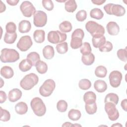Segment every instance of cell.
Listing matches in <instances>:
<instances>
[{
  "label": "cell",
  "instance_id": "b9f144b4",
  "mask_svg": "<svg viewBox=\"0 0 127 127\" xmlns=\"http://www.w3.org/2000/svg\"><path fill=\"white\" fill-rule=\"evenodd\" d=\"M117 55L118 58L122 61L126 62L127 58V49H120L117 51Z\"/></svg>",
  "mask_w": 127,
  "mask_h": 127
},
{
  "label": "cell",
  "instance_id": "60d3db41",
  "mask_svg": "<svg viewBox=\"0 0 127 127\" xmlns=\"http://www.w3.org/2000/svg\"><path fill=\"white\" fill-rule=\"evenodd\" d=\"M113 48L112 43L110 41H106L103 45L99 48V50L101 52H109L112 50Z\"/></svg>",
  "mask_w": 127,
  "mask_h": 127
},
{
  "label": "cell",
  "instance_id": "4316f807",
  "mask_svg": "<svg viewBox=\"0 0 127 127\" xmlns=\"http://www.w3.org/2000/svg\"><path fill=\"white\" fill-rule=\"evenodd\" d=\"M81 117V114L80 111L77 109H70L68 113V118L73 121H78L80 119Z\"/></svg>",
  "mask_w": 127,
  "mask_h": 127
},
{
  "label": "cell",
  "instance_id": "f546056e",
  "mask_svg": "<svg viewBox=\"0 0 127 127\" xmlns=\"http://www.w3.org/2000/svg\"><path fill=\"white\" fill-rule=\"evenodd\" d=\"M90 16L91 18L100 20L103 17L104 13L100 8H94L90 11Z\"/></svg>",
  "mask_w": 127,
  "mask_h": 127
},
{
  "label": "cell",
  "instance_id": "30bf717a",
  "mask_svg": "<svg viewBox=\"0 0 127 127\" xmlns=\"http://www.w3.org/2000/svg\"><path fill=\"white\" fill-rule=\"evenodd\" d=\"M20 9L24 16L30 17L35 13L36 9L29 1H24L20 5Z\"/></svg>",
  "mask_w": 127,
  "mask_h": 127
},
{
  "label": "cell",
  "instance_id": "1f68e13d",
  "mask_svg": "<svg viewBox=\"0 0 127 127\" xmlns=\"http://www.w3.org/2000/svg\"><path fill=\"white\" fill-rule=\"evenodd\" d=\"M82 39L77 37H71L70 46L73 49H77L82 45Z\"/></svg>",
  "mask_w": 127,
  "mask_h": 127
},
{
  "label": "cell",
  "instance_id": "e575fe53",
  "mask_svg": "<svg viewBox=\"0 0 127 127\" xmlns=\"http://www.w3.org/2000/svg\"><path fill=\"white\" fill-rule=\"evenodd\" d=\"M78 86L80 89L83 90H86L91 87V82L88 79H82L79 81Z\"/></svg>",
  "mask_w": 127,
  "mask_h": 127
},
{
  "label": "cell",
  "instance_id": "277c9868",
  "mask_svg": "<svg viewBox=\"0 0 127 127\" xmlns=\"http://www.w3.org/2000/svg\"><path fill=\"white\" fill-rule=\"evenodd\" d=\"M104 9L109 15H114L116 16L121 17L125 15L126 9L124 6L120 4L109 3L104 6Z\"/></svg>",
  "mask_w": 127,
  "mask_h": 127
},
{
  "label": "cell",
  "instance_id": "44dd1931",
  "mask_svg": "<svg viewBox=\"0 0 127 127\" xmlns=\"http://www.w3.org/2000/svg\"><path fill=\"white\" fill-rule=\"evenodd\" d=\"M96 95L92 91H87L83 95V101L86 104H92L96 102Z\"/></svg>",
  "mask_w": 127,
  "mask_h": 127
},
{
  "label": "cell",
  "instance_id": "f1b7e54d",
  "mask_svg": "<svg viewBox=\"0 0 127 127\" xmlns=\"http://www.w3.org/2000/svg\"><path fill=\"white\" fill-rule=\"evenodd\" d=\"M37 72L40 74H44L48 70V65L47 64L43 61H39L35 65Z\"/></svg>",
  "mask_w": 127,
  "mask_h": 127
},
{
  "label": "cell",
  "instance_id": "f5cc1de1",
  "mask_svg": "<svg viewBox=\"0 0 127 127\" xmlns=\"http://www.w3.org/2000/svg\"><path fill=\"white\" fill-rule=\"evenodd\" d=\"M72 126V124L68 122H65L64 124L62 125V127H71Z\"/></svg>",
  "mask_w": 127,
  "mask_h": 127
},
{
  "label": "cell",
  "instance_id": "f907efd6",
  "mask_svg": "<svg viewBox=\"0 0 127 127\" xmlns=\"http://www.w3.org/2000/svg\"><path fill=\"white\" fill-rule=\"evenodd\" d=\"M105 0H91V2L93 3L94 4L100 5L103 4L104 2H105Z\"/></svg>",
  "mask_w": 127,
  "mask_h": 127
},
{
  "label": "cell",
  "instance_id": "ac0fdd59",
  "mask_svg": "<svg viewBox=\"0 0 127 127\" xmlns=\"http://www.w3.org/2000/svg\"><path fill=\"white\" fill-rule=\"evenodd\" d=\"M0 75L6 79H9L13 77L14 71L13 69L9 66H3L0 69Z\"/></svg>",
  "mask_w": 127,
  "mask_h": 127
},
{
  "label": "cell",
  "instance_id": "7c38bea8",
  "mask_svg": "<svg viewBox=\"0 0 127 127\" xmlns=\"http://www.w3.org/2000/svg\"><path fill=\"white\" fill-rule=\"evenodd\" d=\"M123 78L122 73L118 70H113L109 75V82L111 86L114 88L118 87L121 83Z\"/></svg>",
  "mask_w": 127,
  "mask_h": 127
},
{
  "label": "cell",
  "instance_id": "5bb4252c",
  "mask_svg": "<svg viewBox=\"0 0 127 127\" xmlns=\"http://www.w3.org/2000/svg\"><path fill=\"white\" fill-rule=\"evenodd\" d=\"M106 29L108 33L112 36H115L120 32V27L115 21H110L106 25Z\"/></svg>",
  "mask_w": 127,
  "mask_h": 127
},
{
  "label": "cell",
  "instance_id": "8d00e7d4",
  "mask_svg": "<svg viewBox=\"0 0 127 127\" xmlns=\"http://www.w3.org/2000/svg\"><path fill=\"white\" fill-rule=\"evenodd\" d=\"M85 109L86 112L89 115H93L96 113L97 110V104L96 102L92 104H86L85 105Z\"/></svg>",
  "mask_w": 127,
  "mask_h": 127
},
{
  "label": "cell",
  "instance_id": "f6af8a7d",
  "mask_svg": "<svg viewBox=\"0 0 127 127\" xmlns=\"http://www.w3.org/2000/svg\"><path fill=\"white\" fill-rule=\"evenodd\" d=\"M42 5L44 8L48 10L51 11L54 9V3L51 0H43L42 1Z\"/></svg>",
  "mask_w": 127,
  "mask_h": 127
},
{
  "label": "cell",
  "instance_id": "5b68a950",
  "mask_svg": "<svg viewBox=\"0 0 127 127\" xmlns=\"http://www.w3.org/2000/svg\"><path fill=\"white\" fill-rule=\"evenodd\" d=\"M86 30L91 35L92 37L105 34V29L104 27L94 21H89L85 24Z\"/></svg>",
  "mask_w": 127,
  "mask_h": 127
},
{
  "label": "cell",
  "instance_id": "603a6c76",
  "mask_svg": "<svg viewBox=\"0 0 127 127\" xmlns=\"http://www.w3.org/2000/svg\"><path fill=\"white\" fill-rule=\"evenodd\" d=\"M27 59L29 61L33 66H35L36 64L39 61H40V57L38 53L32 52L27 55Z\"/></svg>",
  "mask_w": 127,
  "mask_h": 127
},
{
  "label": "cell",
  "instance_id": "8fae6325",
  "mask_svg": "<svg viewBox=\"0 0 127 127\" xmlns=\"http://www.w3.org/2000/svg\"><path fill=\"white\" fill-rule=\"evenodd\" d=\"M33 45L31 38L29 35L22 36L17 43V48L22 52H26Z\"/></svg>",
  "mask_w": 127,
  "mask_h": 127
},
{
  "label": "cell",
  "instance_id": "816d5d0a",
  "mask_svg": "<svg viewBox=\"0 0 127 127\" xmlns=\"http://www.w3.org/2000/svg\"><path fill=\"white\" fill-rule=\"evenodd\" d=\"M6 9L5 5L2 2V1H0V12L2 13L4 12Z\"/></svg>",
  "mask_w": 127,
  "mask_h": 127
},
{
  "label": "cell",
  "instance_id": "836d02e7",
  "mask_svg": "<svg viewBox=\"0 0 127 127\" xmlns=\"http://www.w3.org/2000/svg\"><path fill=\"white\" fill-rule=\"evenodd\" d=\"M107 74V69L103 65H99L96 67L95 70V75L100 78L105 77Z\"/></svg>",
  "mask_w": 127,
  "mask_h": 127
},
{
  "label": "cell",
  "instance_id": "bcb514c9",
  "mask_svg": "<svg viewBox=\"0 0 127 127\" xmlns=\"http://www.w3.org/2000/svg\"><path fill=\"white\" fill-rule=\"evenodd\" d=\"M71 37H77L83 39L84 37V32L82 29H80V28L76 29L72 32Z\"/></svg>",
  "mask_w": 127,
  "mask_h": 127
},
{
  "label": "cell",
  "instance_id": "cb8c5ba5",
  "mask_svg": "<svg viewBox=\"0 0 127 127\" xmlns=\"http://www.w3.org/2000/svg\"><path fill=\"white\" fill-rule=\"evenodd\" d=\"M77 7L76 1L74 0H66L64 3V8L68 12H73Z\"/></svg>",
  "mask_w": 127,
  "mask_h": 127
},
{
  "label": "cell",
  "instance_id": "3957f363",
  "mask_svg": "<svg viewBox=\"0 0 127 127\" xmlns=\"http://www.w3.org/2000/svg\"><path fill=\"white\" fill-rule=\"evenodd\" d=\"M30 106L34 113L38 117L44 116L46 112L45 104L39 97L33 98L30 102Z\"/></svg>",
  "mask_w": 127,
  "mask_h": 127
},
{
  "label": "cell",
  "instance_id": "4dcf8cb0",
  "mask_svg": "<svg viewBox=\"0 0 127 127\" xmlns=\"http://www.w3.org/2000/svg\"><path fill=\"white\" fill-rule=\"evenodd\" d=\"M17 37V35L16 32L14 33H8L6 32L4 34L3 41L6 44H11L15 42Z\"/></svg>",
  "mask_w": 127,
  "mask_h": 127
},
{
  "label": "cell",
  "instance_id": "c3c4849f",
  "mask_svg": "<svg viewBox=\"0 0 127 127\" xmlns=\"http://www.w3.org/2000/svg\"><path fill=\"white\" fill-rule=\"evenodd\" d=\"M121 105L122 109L125 112H127V99H125L122 101Z\"/></svg>",
  "mask_w": 127,
  "mask_h": 127
},
{
  "label": "cell",
  "instance_id": "2e32d148",
  "mask_svg": "<svg viewBox=\"0 0 127 127\" xmlns=\"http://www.w3.org/2000/svg\"><path fill=\"white\" fill-rule=\"evenodd\" d=\"M31 28V24L28 20H23L18 24V31L21 33L29 32Z\"/></svg>",
  "mask_w": 127,
  "mask_h": 127
},
{
  "label": "cell",
  "instance_id": "d6986e66",
  "mask_svg": "<svg viewBox=\"0 0 127 127\" xmlns=\"http://www.w3.org/2000/svg\"><path fill=\"white\" fill-rule=\"evenodd\" d=\"M94 87L95 90L98 92L103 93L107 90V84L105 81L99 79L94 82Z\"/></svg>",
  "mask_w": 127,
  "mask_h": 127
},
{
  "label": "cell",
  "instance_id": "74e56055",
  "mask_svg": "<svg viewBox=\"0 0 127 127\" xmlns=\"http://www.w3.org/2000/svg\"><path fill=\"white\" fill-rule=\"evenodd\" d=\"M92 49L88 42H84L80 49V52L82 55H88L91 53Z\"/></svg>",
  "mask_w": 127,
  "mask_h": 127
},
{
  "label": "cell",
  "instance_id": "e0dca14e",
  "mask_svg": "<svg viewBox=\"0 0 127 127\" xmlns=\"http://www.w3.org/2000/svg\"><path fill=\"white\" fill-rule=\"evenodd\" d=\"M44 57L47 60H50L53 58L55 55L54 49L51 45H47L44 47L42 50Z\"/></svg>",
  "mask_w": 127,
  "mask_h": 127
},
{
  "label": "cell",
  "instance_id": "db71d44e",
  "mask_svg": "<svg viewBox=\"0 0 127 127\" xmlns=\"http://www.w3.org/2000/svg\"><path fill=\"white\" fill-rule=\"evenodd\" d=\"M122 126H123L122 125H121V124H119L118 123H117L112 125V127H122Z\"/></svg>",
  "mask_w": 127,
  "mask_h": 127
},
{
  "label": "cell",
  "instance_id": "4fadbf2b",
  "mask_svg": "<svg viewBox=\"0 0 127 127\" xmlns=\"http://www.w3.org/2000/svg\"><path fill=\"white\" fill-rule=\"evenodd\" d=\"M22 91L18 88L10 90L8 94V99L11 102H15L19 100L22 96Z\"/></svg>",
  "mask_w": 127,
  "mask_h": 127
},
{
  "label": "cell",
  "instance_id": "7a4b0ae2",
  "mask_svg": "<svg viewBox=\"0 0 127 127\" xmlns=\"http://www.w3.org/2000/svg\"><path fill=\"white\" fill-rule=\"evenodd\" d=\"M39 77L34 73H30L24 76L20 82L21 87L25 90H29L37 84Z\"/></svg>",
  "mask_w": 127,
  "mask_h": 127
},
{
  "label": "cell",
  "instance_id": "d6a6232c",
  "mask_svg": "<svg viewBox=\"0 0 127 127\" xmlns=\"http://www.w3.org/2000/svg\"><path fill=\"white\" fill-rule=\"evenodd\" d=\"M118 95L114 93H109L106 95L104 99V102H112L117 105L119 102Z\"/></svg>",
  "mask_w": 127,
  "mask_h": 127
},
{
  "label": "cell",
  "instance_id": "ffe728a7",
  "mask_svg": "<svg viewBox=\"0 0 127 127\" xmlns=\"http://www.w3.org/2000/svg\"><path fill=\"white\" fill-rule=\"evenodd\" d=\"M45 32L42 29L36 30L33 33V39L37 43H42L45 41Z\"/></svg>",
  "mask_w": 127,
  "mask_h": 127
},
{
  "label": "cell",
  "instance_id": "9a60e30c",
  "mask_svg": "<svg viewBox=\"0 0 127 127\" xmlns=\"http://www.w3.org/2000/svg\"><path fill=\"white\" fill-rule=\"evenodd\" d=\"M106 41V38L103 35H98L92 37V44L96 48H99L101 47L105 43Z\"/></svg>",
  "mask_w": 127,
  "mask_h": 127
},
{
  "label": "cell",
  "instance_id": "7bdbcfd3",
  "mask_svg": "<svg viewBox=\"0 0 127 127\" xmlns=\"http://www.w3.org/2000/svg\"><path fill=\"white\" fill-rule=\"evenodd\" d=\"M75 17L78 21L82 22L84 21L87 17V12L85 10L83 9L79 10L76 13Z\"/></svg>",
  "mask_w": 127,
  "mask_h": 127
},
{
  "label": "cell",
  "instance_id": "7402d4cb",
  "mask_svg": "<svg viewBox=\"0 0 127 127\" xmlns=\"http://www.w3.org/2000/svg\"><path fill=\"white\" fill-rule=\"evenodd\" d=\"M15 111L19 115H24L28 111L27 105L24 102H18L15 106Z\"/></svg>",
  "mask_w": 127,
  "mask_h": 127
},
{
  "label": "cell",
  "instance_id": "ee69618b",
  "mask_svg": "<svg viewBox=\"0 0 127 127\" xmlns=\"http://www.w3.org/2000/svg\"><path fill=\"white\" fill-rule=\"evenodd\" d=\"M6 32L8 33H14L16 32V24L13 22H8L5 26Z\"/></svg>",
  "mask_w": 127,
  "mask_h": 127
},
{
  "label": "cell",
  "instance_id": "11a10c76",
  "mask_svg": "<svg viewBox=\"0 0 127 127\" xmlns=\"http://www.w3.org/2000/svg\"><path fill=\"white\" fill-rule=\"evenodd\" d=\"M0 80H1V86H0V88H1L3 86V85L4 84V81H3L2 79L1 78H0Z\"/></svg>",
  "mask_w": 127,
  "mask_h": 127
},
{
  "label": "cell",
  "instance_id": "484cf974",
  "mask_svg": "<svg viewBox=\"0 0 127 127\" xmlns=\"http://www.w3.org/2000/svg\"><path fill=\"white\" fill-rule=\"evenodd\" d=\"M82 63L86 65H90L93 64L95 61V56L91 53L88 55H82L81 57Z\"/></svg>",
  "mask_w": 127,
  "mask_h": 127
},
{
  "label": "cell",
  "instance_id": "9c48e42d",
  "mask_svg": "<svg viewBox=\"0 0 127 127\" xmlns=\"http://www.w3.org/2000/svg\"><path fill=\"white\" fill-rule=\"evenodd\" d=\"M47 22V15L42 10H37L33 15V23L37 27H42Z\"/></svg>",
  "mask_w": 127,
  "mask_h": 127
},
{
  "label": "cell",
  "instance_id": "8992f818",
  "mask_svg": "<svg viewBox=\"0 0 127 127\" xmlns=\"http://www.w3.org/2000/svg\"><path fill=\"white\" fill-rule=\"evenodd\" d=\"M56 87V83L54 80L48 79L46 80L39 88V93L43 97H49L53 92Z\"/></svg>",
  "mask_w": 127,
  "mask_h": 127
},
{
  "label": "cell",
  "instance_id": "681fc988",
  "mask_svg": "<svg viewBox=\"0 0 127 127\" xmlns=\"http://www.w3.org/2000/svg\"><path fill=\"white\" fill-rule=\"evenodd\" d=\"M6 2L10 5L15 6L19 2L18 0H6Z\"/></svg>",
  "mask_w": 127,
  "mask_h": 127
},
{
  "label": "cell",
  "instance_id": "d590c367",
  "mask_svg": "<svg viewBox=\"0 0 127 127\" xmlns=\"http://www.w3.org/2000/svg\"><path fill=\"white\" fill-rule=\"evenodd\" d=\"M56 48L57 52L60 54H64L66 53L68 50V44L65 42L58 44Z\"/></svg>",
  "mask_w": 127,
  "mask_h": 127
},
{
  "label": "cell",
  "instance_id": "52a82bcc",
  "mask_svg": "<svg viewBox=\"0 0 127 127\" xmlns=\"http://www.w3.org/2000/svg\"><path fill=\"white\" fill-rule=\"evenodd\" d=\"M67 38V35L65 33H63L59 30L51 31L47 36L48 41L54 44H59L64 42Z\"/></svg>",
  "mask_w": 127,
  "mask_h": 127
},
{
  "label": "cell",
  "instance_id": "ab89813d",
  "mask_svg": "<svg viewBox=\"0 0 127 127\" xmlns=\"http://www.w3.org/2000/svg\"><path fill=\"white\" fill-rule=\"evenodd\" d=\"M0 120L2 122H7L10 119V114L9 112L5 110L2 108L1 107H0Z\"/></svg>",
  "mask_w": 127,
  "mask_h": 127
},
{
  "label": "cell",
  "instance_id": "d4e9b609",
  "mask_svg": "<svg viewBox=\"0 0 127 127\" xmlns=\"http://www.w3.org/2000/svg\"><path fill=\"white\" fill-rule=\"evenodd\" d=\"M59 28L62 32L65 33L70 32L72 29V26L69 21H64L60 24Z\"/></svg>",
  "mask_w": 127,
  "mask_h": 127
},
{
  "label": "cell",
  "instance_id": "6da1fadb",
  "mask_svg": "<svg viewBox=\"0 0 127 127\" xmlns=\"http://www.w3.org/2000/svg\"><path fill=\"white\" fill-rule=\"evenodd\" d=\"M19 59V54L15 49L4 48L1 51L0 61L3 63H14Z\"/></svg>",
  "mask_w": 127,
  "mask_h": 127
},
{
  "label": "cell",
  "instance_id": "83f0119b",
  "mask_svg": "<svg viewBox=\"0 0 127 127\" xmlns=\"http://www.w3.org/2000/svg\"><path fill=\"white\" fill-rule=\"evenodd\" d=\"M32 66V64L27 59L22 60L18 65L19 69L22 72H26L29 70Z\"/></svg>",
  "mask_w": 127,
  "mask_h": 127
},
{
  "label": "cell",
  "instance_id": "7dc6e473",
  "mask_svg": "<svg viewBox=\"0 0 127 127\" xmlns=\"http://www.w3.org/2000/svg\"><path fill=\"white\" fill-rule=\"evenodd\" d=\"M7 99V96L5 92L0 90V104H2Z\"/></svg>",
  "mask_w": 127,
  "mask_h": 127
},
{
  "label": "cell",
  "instance_id": "9f6ffc18",
  "mask_svg": "<svg viewBox=\"0 0 127 127\" xmlns=\"http://www.w3.org/2000/svg\"><path fill=\"white\" fill-rule=\"evenodd\" d=\"M72 126H75V127H76V126H80V127H81V126L79 125V124H72Z\"/></svg>",
  "mask_w": 127,
  "mask_h": 127
},
{
  "label": "cell",
  "instance_id": "ba28073f",
  "mask_svg": "<svg viewBox=\"0 0 127 127\" xmlns=\"http://www.w3.org/2000/svg\"><path fill=\"white\" fill-rule=\"evenodd\" d=\"M116 105L112 102L105 103V110L109 119L112 121L117 120L119 117V113L116 108Z\"/></svg>",
  "mask_w": 127,
  "mask_h": 127
},
{
  "label": "cell",
  "instance_id": "f35d334b",
  "mask_svg": "<svg viewBox=\"0 0 127 127\" xmlns=\"http://www.w3.org/2000/svg\"><path fill=\"white\" fill-rule=\"evenodd\" d=\"M67 103L65 100H61L57 102V108L58 111H59L60 112H65L67 109Z\"/></svg>",
  "mask_w": 127,
  "mask_h": 127
}]
</instances>
